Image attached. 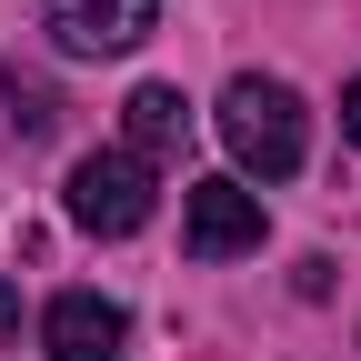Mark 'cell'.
I'll return each instance as SVG.
<instances>
[{"instance_id":"1","label":"cell","mask_w":361,"mask_h":361,"mask_svg":"<svg viewBox=\"0 0 361 361\" xmlns=\"http://www.w3.org/2000/svg\"><path fill=\"white\" fill-rule=\"evenodd\" d=\"M221 141H231V161H241V171H261V180H291V171H301V151H311L301 90H291V80H261V71H241L231 90H221Z\"/></svg>"},{"instance_id":"5","label":"cell","mask_w":361,"mask_h":361,"mask_svg":"<svg viewBox=\"0 0 361 361\" xmlns=\"http://www.w3.org/2000/svg\"><path fill=\"white\" fill-rule=\"evenodd\" d=\"M121 341H130V322L101 291H61L51 311H40V351L51 361H121Z\"/></svg>"},{"instance_id":"7","label":"cell","mask_w":361,"mask_h":361,"mask_svg":"<svg viewBox=\"0 0 361 361\" xmlns=\"http://www.w3.org/2000/svg\"><path fill=\"white\" fill-rule=\"evenodd\" d=\"M11 130H30V141L51 130V90H30L20 71H11Z\"/></svg>"},{"instance_id":"3","label":"cell","mask_w":361,"mask_h":361,"mask_svg":"<svg viewBox=\"0 0 361 361\" xmlns=\"http://www.w3.org/2000/svg\"><path fill=\"white\" fill-rule=\"evenodd\" d=\"M40 30L71 61H111V51H141L161 30V0H40Z\"/></svg>"},{"instance_id":"2","label":"cell","mask_w":361,"mask_h":361,"mask_svg":"<svg viewBox=\"0 0 361 361\" xmlns=\"http://www.w3.org/2000/svg\"><path fill=\"white\" fill-rule=\"evenodd\" d=\"M71 221H80L90 241H130L151 221V161H130V151L71 161Z\"/></svg>"},{"instance_id":"9","label":"cell","mask_w":361,"mask_h":361,"mask_svg":"<svg viewBox=\"0 0 361 361\" xmlns=\"http://www.w3.org/2000/svg\"><path fill=\"white\" fill-rule=\"evenodd\" d=\"M11 331H20V291L0 281V341H11Z\"/></svg>"},{"instance_id":"6","label":"cell","mask_w":361,"mask_h":361,"mask_svg":"<svg viewBox=\"0 0 361 361\" xmlns=\"http://www.w3.org/2000/svg\"><path fill=\"white\" fill-rule=\"evenodd\" d=\"M121 111H130V121H121V151H130V161H171L180 141H191V101H180L171 80H141Z\"/></svg>"},{"instance_id":"8","label":"cell","mask_w":361,"mask_h":361,"mask_svg":"<svg viewBox=\"0 0 361 361\" xmlns=\"http://www.w3.org/2000/svg\"><path fill=\"white\" fill-rule=\"evenodd\" d=\"M341 130H351V151H361V80L341 90Z\"/></svg>"},{"instance_id":"4","label":"cell","mask_w":361,"mask_h":361,"mask_svg":"<svg viewBox=\"0 0 361 361\" xmlns=\"http://www.w3.org/2000/svg\"><path fill=\"white\" fill-rule=\"evenodd\" d=\"M180 241H191V261L261 251V191L251 180H191V191H180Z\"/></svg>"}]
</instances>
